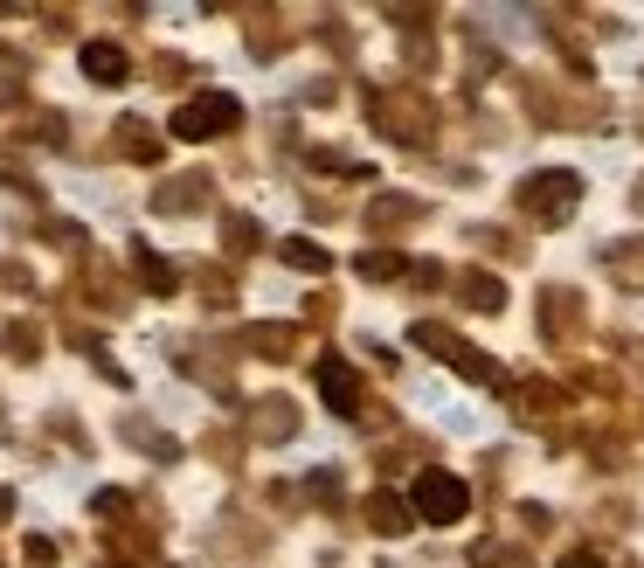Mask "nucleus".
<instances>
[{
  "label": "nucleus",
  "instance_id": "f257e3e1",
  "mask_svg": "<svg viewBox=\"0 0 644 568\" xmlns=\"http://www.w3.org/2000/svg\"><path fill=\"white\" fill-rule=\"evenodd\" d=\"M409 513H423L430 527H457L472 513V493H465V478H451V472H416V485H409Z\"/></svg>",
  "mask_w": 644,
  "mask_h": 568
},
{
  "label": "nucleus",
  "instance_id": "f03ea898",
  "mask_svg": "<svg viewBox=\"0 0 644 568\" xmlns=\"http://www.w3.org/2000/svg\"><path fill=\"white\" fill-rule=\"evenodd\" d=\"M576 201H582V180L569 167H555V173H534L527 188H520V209L540 215V222H569L576 215Z\"/></svg>",
  "mask_w": 644,
  "mask_h": 568
},
{
  "label": "nucleus",
  "instance_id": "7ed1b4c3",
  "mask_svg": "<svg viewBox=\"0 0 644 568\" xmlns=\"http://www.w3.org/2000/svg\"><path fill=\"white\" fill-rule=\"evenodd\" d=\"M236 118L243 112H236V97H229V91H201V97H188V105L173 112V139H215Z\"/></svg>",
  "mask_w": 644,
  "mask_h": 568
},
{
  "label": "nucleus",
  "instance_id": "20e7f679",
  "mask_svg": "<svg viewBox=\"0 0 644 568\" xmlns=\"http://www.w3.org/2000/svg\"><path fill=\"white\" fill-rule=\"evenodd\" d=\"M416 347H430L436 360H451L457 375H472V381H485V389H499V381H506L493 354H478V347H465V340H457V333H444V326H416Z\"/></svg>",
  "mask_w": 644,
  "mask_h": 568
},
{
  "label": "nucleus",
  "instance_id": "39448f33",
  "mask_svg": "<svg viewBox=\"0 0 644 568\" xmlns=\"http://www.w3.org/2000/svg\"><path fill=\"white\" fill-rule=\"evenodd\" d=\"M319 396H326L332 417H360V381H353V368H347L340 354L319 360Z\"/></svg>",
  "mask_w": 644,
  "mask_h": 568
},
{
  "label": "nucleus",
  "instance_id": "423d86ee",
  "mask_svg": "<svg viewBox=\"0 0 644 568\" xmlns=\"http://www.w3.org/2000/svg\"><path fill=\"white\" fill-rule=\"evenodd\" d=\"M125 70H133V63H125L118 42H91L84 49V76H91V84H125Z\"/></svg>",
  "mask_w": 644,
  "mask_h": 568
},
{
  "label": "nucleus",
  "instance_id": "0eeeda50",
  "mask_svg": "<svg viewBox=\"0 0 644 568\" xmlns=\"http://www.w3.org/2000/svg\"><path fill=\"white\" fill-rule=\"evenodd\" d=\"M368 520H374L381 534H402V527H409V506H402L395 493H374V499H368Z\"/></svg>",
  "mask_w": 644,
  "mask_h": 568
},
{
  "label": "nucleus",
  "instance_id": "6e6552de",
  "mask_svg": "<svg viewBox=\"0 0 644 568\" xmlns=\"http://www.w3.org/2000/svg\"><path fill=\"white\" fill-rule=\"evenodd\" d=\"M465 305H485V313H499V305H506L499 277H465Z\"/></svg>",
  "mask_w": 644,
  "mask_h": 568
},
{
  "label": "nucleus",
  "instance_id": "1a4fd4ad",
  "mask_svg": "<svg viewBox=\"0 0 644 568\" xmlns=\"http://www.w3.org/2000/svg\"><path fill=\"white\" fill-rule=\"evenodd\" d=\"M360 271H368L374 284H389V277H402L409 264H402V256H389V250H368V256H360Z\"/></svg>",
  "mask_w": 644,
  "mask_h": 568
},
{
  "label": "nucleus",
  "instance_id": "9d476101",
  "mask_svg": "<svg viewBox=\"0 0 644 568\" xmlns=\"http://www.w3.org/2000/svg\"><path fill=\"white\" fill-rule=\"evenodd\" d=\"M285 264H298V271H326V250L305 243V236H292V243H285Z\"/></svg>",
  "mask_w": 644,
  "mask_h": 568
},
{
  "label": "nucleus",
  "instance_id": "9b49d317",
  "mask_svg": "<svg viewBox=\"0 0 644 568\" xmlns=\"http://www.w3.org/2000/svg\"><path fill=\"white\" fill-rule=\"evenodd\" d=\"M569 568H597V555H576V561H569Z\"/></svg>",
  "mask_w": 644,
  "mask_h": 568
}]
</instances>
